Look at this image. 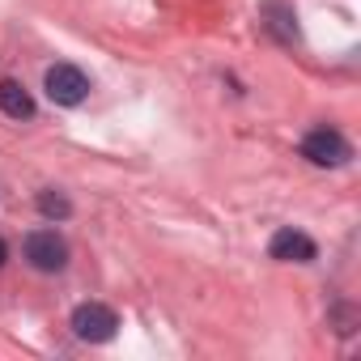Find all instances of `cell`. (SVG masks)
<instances>
[{"instance_id": "6da1fadb", "label": "cell", "mask_w": 361, "mask_h": 361, "mask_svg": "<svg viewBox=\"0 0 361 361\" xmlns=\"http://www.w3.org/2000/svg\"><path fill=\"white\" fill-rule=\"evenodd\" d=\"M73 331H77V340H85V344H106V340H115V331H119V314H115L111 306H102V302H81V306L73 310Z\"/></svg>"}, {"instance_id": "7a4b0ae2", "label": "cell", "mask_w": 361, "mask_h": 361, "mask_svg": "<svg viewBox=\"0 0 361 361\" xmlns=\"http://www.w3.org/2000/svg\"><path fill=\"white\" fill-rule=\"evenodd\" d=\"M302 157H306L310 166L336 170V166H344V161L353 157V149H348V140H344L336 128H314V132H306V140H302Z\"/></svg>"}, {"instance_id": "3957f363", "label": "cell", "mask_w": 361, "mask_h": 361, "mask_svg": "<svg viewBox=\"0 0 361 361\" xmlns=\"http://www.w3.org/2000/svg\"><path fill=\"white\" fill-rule=\"evenodd\" d=\"M43 90H47V98H51L56 106H77V102H85V94H90V77H85L77 64H51L47 77H43Z\"/></svg>"}, {"instance_id": "277c9868", "label": "cell", "mask_w": 361, "mask_h": 361, "mask_svg": "<svg viewBox=\"0 0 361 361\" xmlns=\"http://www.w3.org/2000/svg\"><path fill=\"white\" fill-rule=\"evenodd\" d=\"M26 259H30V268H39V272H64V264H68V243L56 234V230H35V234H26Z\"/></svg>"}, {"instance_id": "5b68a950", "label": "cell", "mask_w": 361, "mask_h": 361, "mask_svg": "<svg viewBox=\"0 0 361 361\" xmlns=\"http://www.w3.org/2000/svg\"><path fill=\"white\" fill-rule=\"evenodd\" d=\"M268 255H272V259H281V264H310V259L319 255V247H314L302 230L285 226V230H276V234H272Z\"/></svg>"}, {"instance_id": "8992f818", "label": "cell", "mask_w": 361, "mask_h": 361, "mask_svg": "<svg viewBox=\"0 0 361 361\" xmlns=\"http://www.w3.org/2000/svg\"><path fill=\"white\" fill-rule=\"evenodd\" d=\"M0 111L13 115V119H30V115H35V98H30V90L18 85V81H0Z\"/></svg>"}, {"instance_id": "52a82bcc", "label": "cell", "mask_w": 361, "mask_h": 361, "mask_svg": "<svg viewBox=\"0 0 361 361\" xmlns=\"http://www.w3.org/2000/svg\"><path fill=\"white\" fill-rule=\"evenodd\" d=\"M39 213H43V217H51V221H64V217L73 213V204H68V196H64V192L47 188V192H39Z\"/></svg>"}, {"instance_id": "ba28073f", "label": "cell", "mask_w": 361, "mask_h": 361, "mask_svg": "<svg viewBox=\"0 0 361 361\" xmlns=\"http://www.w3.org/2000/svg\"><path fill=\"white\" fill-rule=\"evenodd\" d=\"M268 13L276 18V22H268V26H272V30H276L285 43H289V39H298V26H289V22H293V13H289L285 5H268Z\"/></svg>"}, {"instance_id": "9c48e42d", "label": "cell", "mask_w": 361, "mask_h": 361, "mask_svg": "<svg viewBox=\"0 0 361 361\" xmlns=\"http://www.w3.org/2000/svg\"><path fill=\"white\" fill-rule=\"evenodd\" d=\"M9 259V247H5V238H0V264H5Z\"/></svg>"}]
</instances>
